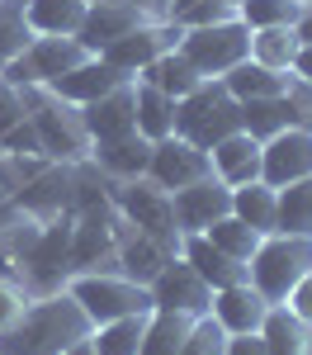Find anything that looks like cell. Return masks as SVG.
<instances>
[{"instance_id":"obj_13","label":"cell","mask_w":312,"mask_h":355,"mask_svg":"<svg viewBox=\"0 0 312 355\" xmlns=\"http://www.w3.org/2000/svg\"><path fill=\"white\" fill-rule=\"evenodd\" d=\"M138 24H147V15H142L133 0H95L90 10H85L81 28H76V43H81L85 53H104L109 43H118L123 33H133Z\"/></svg>"},{"instance_id":"obj_28","label":"cell","mask_w":312,"mask_h":355,"mask_svg":"<svg viewBox=\"0 0 312 355\" xmlns=\"http://www.w3.org/2000/svg\"><path fill=\"white\" fill-rule=\"evenodd\" d=\"M190 327H194V318H190V313L152 308V318H147V331H142L138 355H180V346H185Z\"/></svg>"},{"instance_id":"obj_31","label":"cell","mask_w":312,"mask_h":355,"mask_svg":"<svg viewBox=\"0 0 312 355\" xmlns=\"http://www.w3.org/2000/svg\"><path fill=\"white\" fill-rule=\"evenodd\" d=\"M232 218H241L246 227H255L260 237L275 232V185L251 180V185H237L232 190Z\"/></svg>"},{"instance_id":"obj_51","label":"cell","mask_w":312,"mask_h":355,"mask_svg":"<svg viewBox=\"0 0 312 355\" xmlns=\"http://www.w3.org/2000/svg\"><path fill=\"white\" fill-rule=\"evenodd\" d=\"M90 5H95V0H90Z\"/></svg>"},{"instance_id":"obj_38","label":"cell","mask_w":312,"mask_h":355,"mask_svg":"<svg viewBox=\"0 0 312 355\" xmlns=\"http://www.w3.org/2000/svg\"><path fill=\"white\" fill-rule=\"evenodd\" d=\"M180 355H227V331L218 327V318H213V313L194 318V327H190V336H185Z\"/></svg>"},{"instance_id":"obj_30","label":"cell","mask_w":312,"mask_h":355,"mask_svg":"<svg viewBox=\"0 0 312 355\" xmlns=\"http://www.w3.org/2000/svg\"><path fill=\"white\" fill-rule=\"evenodd\" d=\"M218 81L227 85V95H232L237 105H246V100H270V95H279L288 76L265 71L260 62H251V57H246V62H237V67H232L227 76H218Z\"/></svg>"},{"instance_id":"obj_9","label":"cell","mask_w":312,"mask_h":355,"mask_svg":"<svg viewBox=\"0 0 312 355\" xmlns=\"http://www.w3.org/2000/svg\"><path fill=\"white\" fill-rule=\"evenodd\" d=\"M147 175L156 180V185H166V190H185V185H194L203 175H213V162H208V152L194 147L190 137L170 133L161 142H152V166H147Z\"/></svg>"},{"instance_id":"obj_21","label":"cell","mask_w":312,"mask_h":355,"mask_svg":"<svg viewBox=\"0 0 312 355\" xmlns=\"http://www.w3.org/2000/svg\"><path fill=\"white\" fill-rule=\"evenodd\" d=\"M180 261H190L194 275L208 284V289H227V284H241V279H246V266L232 261L227 251H218L203 232H190V237L180 242Z\"/></svg>"},{"instance_id":"obj_49","label":"cell","mask_w":312,"mask_h":355,"mask_svg":"<svg viewBox=\"0 0 312 355\" xmlns=\"http://www.w3.org/2000/svg\"><path fill=\"white\" fill-rule=\"evenodd\" d=\"M5 5H10V0H0V15H5Z\"/></svg>"},{"instance_id":"obj_24","label":"cell","mask_w":312,"mask_h":355,"mask_svg":"<svg viewBox=\"0 0 312 355\" xmlns=\"http://www.w3.org/2000/svg\"><path fill=\"white\" fill-rule=\"evenodd\" d=\"M138 81H147L152 90H161V95H170V100H185V95H194L208 76H199L194 62L180 53V48H170V53H161L152 67H142Z\"/></svg>"},{"instance_id":"obj_5","label":"cell","mask_w":312,"mask_h":355,"mask_svg":"<svg viewBox=\"0 0 312 355\" xmlns=\"http://www.w3.org/2000/svg\"><path fill=\"white\" fill-rule=\"evenodd\" d=\"M312 270V237H293V232H270L260 237L255 256L246 261V279L265 294L270 303H284V294Z\"/></svg>"},{"instance_id":"obj_25","label":"cell","mask_w":312,"mask_h":355,"mask_svg":"<svg viewBox=\"0 0 312 355\" xmlns=\"http://www.w3.org/2000/svg\"><path fill=\"white\" fill-rule=\"evenodd\" d=\"M133 128H138L147 142H161V137L175 133V100L152 90L147 81H133Z\"/></svg>"},{"instance_id":"obj_20","label":"cell","mask_w":312,"mask_h":355,"mask_svg":"<svg viewBox=\"0 0 312 355\" xmlns=\"http://www.w3.org/2000/svg\"><path fill=\"white\" fill-rule=\"evenodd\" d=\"M128 81H133L128 71L109 67L104 57H90V62L76 67V71L57 76L53 90H57V95H66L71 105H90V100H100V95H109V90H118V85H128Z\"/></svg>"},{"instance_id":"obj_35","label":"cell","mask_w":312,"mask_h":355,"mask_svg":"<svg viewBox=\"0 0 312 355\" xmlns=\"http://www.w3.org/2000/svg\"><path fill=\"white\" fill-rule=\"evenodd\" d=\"M237 5L241 0H170V24L180 28H199V24H223V19H237Z\"/></svg>"},{"instance_id":"obj_10","label":"cell","mask_w":312,"mask_h":355,"mask_svg":"<svg viewBox=\"0 0 312 355\" xmlns=\"http://www.w3.org/2000/svg\"><path fill=\"white\" fill-rule=\"evenodd\" d=\"M147 289H152V308L190 313V318H203V313L213 308V289H208V284L194 275V266H190V261H180V256H170L166 270L156 275Z\"/></svg>"},{"instance_id":"obj_48","label":"cell","mask_w":312,"mask_h":355,"mask_svg":"<svg viewBox=\"0 0 312 355\" xmlns=\"http://www.w3.org/2000/svg\"><path fill=\"white\" fill-rule=\"evenodd\" d=\"M5 199H10V190H5V185H0V204H5Z\"/></svg>"},{"instance_id":"obj_44","label":"cell","mask_w":312,"mask_h":355,"mask_svg":"<svg viewBox=\"0 0 312 355\" xmlns=\"http://www.w3.org/2000/svg\"><path fill=\"white\" fill-rule=\"evenodd\" d=\"M288 71H293L298 81H312V43L298 48V57H293V67H288Z\"/></svg>"},{"instance_id":"obj_43","label":"cell","mask_w":312,"mask_h":355,"mask_svg":"<svg viewBox=\"0 0 312 355\" xmlns=\"http://www.w3.org/2000/svg\"><path fill=\"white\" fill-rule=\"evenodd\" d=\"M227 355H270V351H265L260 331H237V336H227Z\"/></svg>"},{"instance_id":"obj_23","label":"cell","mask_w":312,"mask_h":355,"mask_svg":"<svg viewBox=\"0 0 312 355\" xmlns=\"http://www.w3.org/2000/svg\"><path fill=\"white\" fill-rule=\"evenodd\" d=\"M81 114H85V128H90V142L133 133V81L109 90V95H100V100H90V105H81Z\"/></svg>"},{"instance_id":"obj_15","label":"cell","mask_w":312,"mask_h":355,"mask_svg":"<svg viewBox=\"0 0 312 355\" xmlns=\"http://www.w3.org/2000/svg\"><path fill=\"white\" fill-rule=\"evenodd\" d=\"M15 204L28 209L38 223H53V218H62V214H71V166L48 162L24 190L15 194Z\"/></svg>"},{"instance_id":"obj_36","label":"cell","mask_w":312,"mask_h":355,"mask_svg":"<svg viewBox=\"0 0 312 355\" xmlns=\"http://www.w3.org/2000/svg\"><path fill=\"white\" fill-rule=\"evenodd\" d=\"M303 5L298 0H241L237 19L246 28H275V24H298Z\"/></svg>"},{"instance_id":"obj_39","label":"cell","mask_w":312,"mask_h":355,"mask_svg":"<svg viewBox=\"0 0 312 355\" xmlns=\"http://www.w3.org/2000/svg\"><path fill=\"white\" fill-rule=\"evenodd\" d=\"M279 95H284V110H288V123L312 133V81H298V76L288 71V81H284Z\"/></svg>"},{"instance_id":"obj_3","label":"cell","mask_w":312,"mask_h":355,"mask_svg":"<svg viewBox=\"0 0 312 355\" xmlns=\"http://www.w3.org/2000/svg\"><path fill=\"white\" fill-rule=\"evenodd\" d=\"M113 209L128 227H138L142 237L166 246L170 256H180V227H175V194L156 185L152 175H133V180H113Z\"/></svg>"},{"instance_id":"obj_19","label":"cell","mask_w":312,"mask_h":355,"mask_svg":"<svg viewBox=\"0 0 312 355\" xmlns=\"http://www.w3.org/2000/svg\"><path fill=\"white\" fill-rule=\"evenodd\" d=\"M90 0H19V15L33 38H76Z\"/></svg>"},{"instance_id":"obj_2","label":"cell","mask_w":312,"mask_h":355,"mask_svg":"<svg viewBox=\"0 0 312 355\" xmlns=\"http://www.w3.org/2000/svg\"><path fill=\"white\" fill-rule=\"evenodd\" d=\"M24 114L38 133V147L48 162L76 166L90 157V128H85L81 105H71L66 95H57L53 85H24Z\"/></svg>"},{"instance_id":"obj_27","label":"cell","mask_w":312,"mask_h":355,"mask_svg":"<svg viewBox=\"0 0 312 355\" xmlns=\"http://www.w3.org/2000/svg\"><path fill=\"white\" fill-rule=\"evenodd\" d=\"M260 336H265V351L270 355H312V327H303L284 303H275V308L265 313Z\"/></svg>"},{"instance_id":"obj_8","label":"cell","mask_w":312,"mask_h":355,"mask_svg":"<svg viewBox=\"0 0 312 355\" xmlns=\"http://www.w3.org/2000/svg\"><path fill=\"white\" fill-rule=\"evenodd\" d=\"M180 33H185V28H180V24H170V19H161V24H156V19H147V24H138L133 33H123L118 43H109V48H104L100 57H104L109 67L128 71V76L138 81V71H142V67H152V62H156L161 53L180 48Z\"/></svg>"},{"instance_id":"obj_47","label":"cell","mask_w":312,"mask_h":355,"mask_svg":"<svg viewBox=\"0 0 312 355\" xmlns=\"http://www.w3.org/2000/svg\"><path fill=\"white\" fill-rule=\"evenodd\" d=\"M66 355H95V346H90V336H85V341H76V346H71Z\"/></svg>"},{"instance_id":"obj_18","label":"cell","mask_w":312,"mask_h":355,"mask_svg":"<svg viewBox=\"0 0 312 355\" xmlns=\"http://www.w3.org/2000/svg\"><path fill=\"white\" fill-rule=\"evenodd\" d=\"M90 162L100 166L109 180H133V175H147V166H152V142L133 128V133H123V137L95 142L90 147Z\"/></svg>"},{"instance_id":"obj_50","label":"cell","mask_w":312,"mask_h":355,"mask_svg":"<svg viewBox=\"0 0 312 355\" xmlns=\"http://www.w3.org/2000/svg\"><path fill=\"white\" fill-rule=\"evenodd\" d=\"M298 5H308V0H298Z\"/></svg>"},{"instance_id":"obj_11","label":"cell","mask_w":312,"mask_h":355,"mask_svg":"<svg viewBox=\"0 0 312 355\" xmlns=\"http://www.w3.org/2000/svg\"><path fill=\"white\" fill-rule=\"evenodd\" d=\"M303 175H312V133L308 128H284L270 142H260V180L265 185L284 190V185H293Z\"/></svg>"},{"instance_id":"obj_1","label":"cell","mask_w":312,"mask_h":355,"mask_svg":"<svg viewBox=\"0 0 312 355\" xmlns=\"http://www.w3.org/2000/svg\"><path fill=\"white\" fill-rule=\"evenodd\" d=\"M95 322L66 289L38 294L24 308V318L0 336V355H66L76 341H85Z\"/></svg>"},{"instance_id":"obj_42","label":"cell","mask_w":312,"mask_h":355,"mask_svg":"<svg viewBox=\"0 0 312 355\" xmlns=\"http://www.w3.org/2000/svg\"><path fill=\"white\" fill-rule=\"evenodd\" d=\"M284 308H288V313H293L303 327H312V270L303 275V279H298L288 294H284Z\"/></svg>"},{"instance_id":"obj_41","label":"cell","mask_w":312,"mask_h":355,"mask_svg":"<svg viewBox=\"0 0 312 355\" xmlns=\"http://www.w3.org/2000/svg\"><path fill=\"white\" fill-rule=\"evenodd\" d=\"M15 123H24V90L0 76V137L10 133Z\"/></svg>"},{"instance_id":"obj_40","label":"cell","mask_w":312,"mask_h":355,"mask_svg":"<svg viewBox=\"0 0 312 355\" xmlns=\"http://www.w3.org/2000/svg\"><path fill=\"white\" fill-rule=\"evenodd\" d=\"M28 303H33V294H28L24 284H19L15 275H0V336L15 327L19 318H24Z\"/></svg>"},{"instance_id":"obj_45","label":"cell","mask_w":312,"mask_h":355,"mask_svg":"<svg viewBox=\"0 0 312 355\" xmlns=\"http://www.w3.org/2000/svg\"><path fill=\"white\" fill-rule=\"evenodd\" d=\"M133 5H138L147 19H156V24H161V19L170 15V0H133Z\"/></svg>"},{"instance_id":"obj_7","label":"cell","mask_w":312,"mask_h":355,"mask_svg":"<svg viewBox=\"0 0 312 355\" xmlns=\"http://www.w3.org/2000/svg\"><path fill=\"white\" fill-rule=\"evenodd\" d=\"M251 48V28L241 19H223V24H199L180 33V53L194 62L199 76H227L237 62H246Z\"/></svg>"},{"instance_id":"obj_34","label":"cell","mask_w":312,"mask_h":355,"mask_svg":"<svg viewBox=\"0 0 312 355\" xmlns=\"http://www.w3.org/2000/svg\"><path fill=\"white\" fill-rule=\"evenodd\" d=\"M203 237L218 246V251H227L232 261H241V266L251 261L255 246H260V232H255V227H246L241 218H232V214H227V218H218L213 227H208V232H203Z\"/></svg>"},{"instance_id":"obj_17","label":"cell","mask_w":312,"mask_h":355,"mask_svg":"<svg viewBox=\"0 0 312 355\" xmlns=\"http://www.w3.org/2000/svg\"><path fill=\"white\" fill-rule=\"evenodd\" d=\"M170 251L166 246H156L152 237H142L138 227H128V223L118 218V246H113V270L128 275V279H138V284H152L156 275L166 270Z\"/></svg>"},{"instance_id":"obj_32","label":"cell","mask_w":312,"mask_h":355,"mask_svg":"<svg viewBox=\"0 0 312 355\" xmlns=\"http://www.w3.org/2000/svg\"><path fill=\"white\" fill-rule=\"evenodd\" d=\"M147 318H152V313H128V318L100 322V327L90 331V346H95V355H138L142 331H147Z\"/></svg>"},{"instance_id":"obj_22","label":"cell","mask_w":312,"mask_h":355,"mask_svg":"<svg viewBox=\"0 0 312 355\" xmlns=\"http://www.w3.org/2000/svg\"><path fill=\"white\" fill-rule=\"evenodd\" d=\"M95 53H85L76 38H33L24 48V62L33 67V81L38 85H53L57 76H66V71H76L81 62H90Z\"/></svg>"},{"instance_id":"obj_12","label":"cell","mask_w":312,"mask_h":355,"mask_svg":"<svg viewBox=\"0 0 312 355\" xmlns=\"http://www.w3.org/2000/svg\"><path fill=\"white\" fill-rule=\"evenodd\" d=\"M170 194H175V227H180V237L208 232L218 218L232 214V190L218 175H203V180L185 185V190H170Z\"/></svg>"},{"instance_id":"obj_6","label":"cell","mask_w":312,"mask_h":355,"mask_svg":"<svg viewBox=\"0 0 312 355\" xmlns=\"http://www.w3.org/2000/svg\"><path fill=\"white\" fill-rule=\"evenodd\" d=\"M237 128H241V105L227 95V85L218 81V76H208L194 95L175 100V133L190 137L203 152H208L213 142H223L227 133H237Z\"/></svg>"},{"instance_id":"obj_46","label":"cell","mask_w":312,"mask_h":355,"mask_svg":"<svg viewBox=\"0 0 312 355\" xmlns=\"http://www.w3.org/2000/svg\"><path fill=\"white\" fill-rule=\"evenodd\" d=\"M293 28H298V38H303V43H312V0L303 5V15H298V24H293Z\"/></svg>"},{"instance_id":"obj_33","label":"cell","mask_w":312,"mask_h":355,"mask_svg":"<svg viewBox=\"0 0 312 355\" xmlns=\"http://www.w3.org/2000/svg\"><path fill=\"white\" fill-rule=\"evenodd\" d=\"M293 128L288 123V110H284V95H270V100H246L241 105V133H251L255 142H270L275 133Z\"/></svg>"},{"instance_id":"obj_29","label":"cell","mask_w":312,"mask_h":355,"mask_svg":"<svg viewBox=\"0 0 312 355\" xmlns=\"http://www.w3.org/2000/svg\"><path fill=\"white\" fill-rule=\"evenodd\" d=\"M275 232L312 237V175L275 190Z\"/></svg>"},{"instance_id":"obj_4","label":"cell","mask_w":312,"mask_h":355,"mask_svg":"<svg viewBox=\"0 0 312 355\" xmlns=\"http://www.w3.org/2000/svg\"><path fill=\"white\" fill-rule=\"evenodd\" d=\"M62 289L81 303L95 327L113 322V318H128V313H152V289L118 270H76V275H66Z\"/></svg>"},{"instance_id":"obj_26","label":"cell","mask_w":312,"mask_h":355,"mask_svg":"<svg viewBox=\"0 0 312 355\" xmlns=\"http://www.w3.org/2000/svg\"><path fill=\"white\" fill-rule=\"evenodd\" d=\"M298 48H303L298 28H293V24H275V28H251V48H246V57H251V62H260L265 71L288 76V67H293Z\"/></svg>"},{"instance_id":"obj_16","label":"cell","mask_w":312,"mask_h":355,"mask_svg":"<svg viewBox=\"0 0 312 355\" xmlns=\"http://www.w3.org/2000/svg\"><path fill=\"white\" fill-rule=\"evenodd\" d=\"M208 162H213V175L223 180L227 190L251 185V180H260V142L237 128V133H227L223 142L208 147Z\"/></svg>"},{"instance_id":"obj_37","label":"cell","mask_w":312,"mask_h":355,"mask_svg":"<svg viewBox=\"0 0 312 355\" xmlns=\"http://www.w3.org/2000/svg\"><path fill=\"white\" fill-rule=\"evenodd\" d=\"M28 43H33V33H28L24 15H19V0H10V5H5V15H0V67H5V62H15Z\"/></svg>"},{"instance_id":"obj_14","label":"cell","mask_w":312,"mask_h":355,"mask_svg":"<svg viewBox=\"0 0 312 355\" xmlns=\"http://www.w3.org/2000/svg\"><path fill=\"white\" fill-rule=\"evenodd\" d=\"M270 308H275V303L265 299L251 279H241V284L213 289V308H208V313L218 318V327H223L227 336H237V331H260Z\"/></svg>"}]
</instances>
